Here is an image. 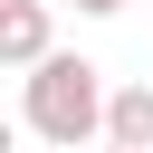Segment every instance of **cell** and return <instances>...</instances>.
<instances>
[{
    "mask_svg": "<svg viewBox=\"0 0 153 153\" xmlns=\"http://www.w3.org/2000/svg\"><path fill=\"white\" fill-rule=\"evenodd\" d=\"M105 105H115V86H105V67L76 57V48H57V57H38V67L19 76V124H29L38 143H57V153L105 143Z\"/></svg>",
    "mask_w": 153,
    "mask_h": 153,
    "instance_id": "cell-1",
    "label": "cell"
},
{
    "mask_svg": "<svg viewBox=\"0 0 153 153\" xmlns=\"http://www.w3.org/2000/svg\"><path fill=\"white\" fill-rule=\"evenodd\" d=\"M105 143L153 153V86H115V105H105Z\"/></svg>",
    "mask_w": 153,
    "mask_h": 153,
    "instance_id": "cell-3",
    "label": "cell"
},
{
    "mask_svg": "<svg viewBox=\"0 0 153 153\" xmlns=\"http://www.w3.org/2000/svg\"><path fill=\"white\" fill-rule=\"evenodd\" d=\"M96 153H134V143H96Z\"/></svg>",
    "mask_w": 153,
    "mask_h": 153,
    "instance_id": "cell-5",
    "label": "cell"
},
{
    "mask_svg": "<svg viewBox=\"0 0 153 153\" xmlns=\"http://www.w3.org/2000/svg\"><path fill=\"white\" fill-rule=\"evenodd\" d=\"M38 57H57V19H48V0H0V67L29 76Z\"/></svg>",
    "mask_w": 153,
    "mask_h": 153,
    "instance_id": "cell-2",
    "label": "cell"
},
{
    "mask_svg": "<svg viewBox=\"0 0 153 153\" xmlns=\"http://www.w3.org/2000/svg\"><path fill=\"white\" fill-rule=\"evenodd\" d=\"M76 10H86V19H115V10H124V0H76Z\"/></svg>",
    "mask_w": 153,
    "mask_h": 153,
    "instance_id": "cell-4",
    "label": "cell"
}]
</instances>
